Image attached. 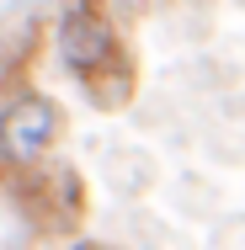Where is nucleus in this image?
Wrapping results in <instances>:
<instances>
[{"instance_id": "nucleus-1", "label": "nucleus", "mask_w": 245, "mask_h": 250, "mask_svg": "<svg viewBox=\"0 0 245 250\" xmlns=\"http://www.w3.org/2000/svg\"><path fill=\"white\" fill-rule=\"evenodd\" d=\"M53 53H59L64 75L96 106H128L134 101L139 64H134V53L123 48V32L112 27L107 5L69 0L59 11V27H53Z\"/></svg>"}, {"instance_id": "nucleus-2", "label": "nucleus", "mask_w": 245, "mask_h": 250, "mask_svg": "<svg viewBox=\"0 0 245 250\" xmlns=\"http://www.w3.org/2000/svg\"><path fill=\"white\" fill-rule=\"evenodd\" d=\"M64 133V106L43 91H22L0 106V165L16 176L38 160H48Z\"/></svg>"}, {"instance_id": "nucleus-3", "label": "nucleus", "mask_w": 245, "mask_h": 250, "mask_svg": "<svg viewBox=\"0 0 245 250\" xmlns=\"http://www.w3.org/2000/svg\"><path fill=\"white\" fill-rule=\"evenodd\" d=\"M16 202H22V213L38 224V229H75L80 218H86V187H80V176L69 170V165H48V160H38V165H27V170H16Z\"/></svg>"}, {"instance_id": "nucleus-4", "label": "nucleus", "mask_w": 245, "mask_h": 250, "mask_svg": "<svg viewBox=\"0 0 245 250\" xmlns=\"http://www.w3.org/2000/svg\"><path fill=\"white\" fill-rule=\"evenodd\" d=\"M69 250H117V245H101V240H80V245H69Z\"/></svg>"}]
</instances>
